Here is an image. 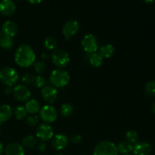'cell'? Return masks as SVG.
<instances>
[{
    "mask_svg": "<svg viewBox=\"0 0 155 155\" xmlns=\"http://www.w3.org/2000/svg\"><path fill=\"white\" fill-rule=\"evenodd\" d=\"M16 9L15 2L12 0H2L0 2V14L5 16L13 15Z\"/></svg>",
    "mask_w": 155,
    "mask_h": 155,
    "instance_id": "obj_15",
    "label": "cell"
},
{
    "mask_svg": "<svg viewBox=\"0 0 155 155\" xmlns=\"http://www.w3.org/2000/svg\"><path fill=\"white\" fill-rule=\"evenodd\" d=\"M142 1H143L145 3H147V4H150V3L153 2L154 0H142Z\"/></svg>",
    "mask_w": 155,
    "mask_h": 155,
    "instance_id": "obj_39",
    "label": "cell"
},
{
    "mask_svg": "<svg viewBox=\"0 0 155 155\" xmlns=\"http://www.w3.org/2000/svg\"><path fill=\"white\" fill-rule=\"evenodd\" d=\"M81 45L83 50L88 54L96 52L99 48L98 39L93 34L86 35L82 39Z\"/></svg>",
    "mask_w": 155,
    "mask_h": 155,
    "instance_id": "obj_6",
    "label": "cell"
},
{
    "mask_svg": "<svg viewBox=\"0 0 155 155\" xmlns=\"http://www.w3.org/2000/svg\"><path fill=\"white\" fill-rule=\"evenodd\" d=\"M12 107L8 104H2L0 105V124L6 122L12 116Z\"/></svg>",
    "mask_w": 155,
    "mask_h": 155,
    "instance_id": "obj_18",
    "label": "cell"
},
{
    "mask_svg": "<svg viewBox=\"0 0 155 155\" xmlns=\"http://www.w3.org/2000/svg\"><path fill=\"white\" fill-rule=\"evenodd\" d=\"M71 80L70 74L63 69H55L49 75L50 85L55 88H63Z\"/></svg>",
    "mask_w": 155,
    "mask_h": 155,
    "instance_id": "obj_2",
    "label": "cell"
},
{
    "mask_svg": "<svg viewBox=\"0 0 155 155\" xmlns=\"http://www.w3.org/2000/svg\"><path fill=\"white\" fill-rule=\"evenodd\" d=\"M71 142L74 145H78L83 142V137L79 134H75L71 137Z\"/></svg>",
    "mask_w": 155,
    "mask_h": 155,
    "instance_id": "obj_33",
    "label": "cell"
},
{
    "mask_svg": "<svg viewBox=\"0 0 155 155\" xmlns=\"http://www.w3.org/2000/svg\"><path fill=\"white\" fill-rule=\"evenodd\" d=\"M89 60L90 64L92 66L95 67V68H99L100 66L102 65L103 61H104V58L97 51L96 52L92 53V54H89Z\"/></svg>",
    "mask_w": 155,
    "mask_h": 155,
    "instance_id": "obj_22",
    "label": "cell"
},
{
    "mask_svg": "<svg viewBox=\"0 0 155 155\" xmlns=\"http://www.w3.org/2000/svg\"><path fill=\"white\" fill-rule=\"evenodd\" d=\"M13 38L6 35H1L0 36V47L5 50H11L14 47Z\"/></svg>",
    "mask_w": 155,
    "mask_h": 155,
    "instance_id": "obj_21",
    "label": "cell"
},
{
    "mask_svg": "<svg viewBox=\"0 0 155 155\" xmlns=\"http://www.w3.org/2000/svg\"><path fill=\"white\" fill-rule=\"evenodd\" d=\"M145 92L147 95L150 97L155 96V80H150L145 84Z\"/></svg>",
    "mask_w": 155,
    "mask_h": 155,
    "instance_id": "obj_27",
    "label": "cell"
},
{
    "mask_svg": "<svg viewBox=\"0 0 155 155\" xmlns=\"http://www.w3.org/2000/svg\"><path fill=\"white\" fill-rule=\"evenodd\" d=\"M133 144L130 143L128 141H122L117 145L118 153L121 154H130L131 151H133Z\"/></svg>",
    "mask_w": 155,
    "mask_h": 155,
    "instance_id": "obj_20",
    "label": "cell"
},
{
    "mask_svg": "<svg viewBox=\"0 0 155 155\" xmlns=\"http://www.w3.org/2000/svg\"><path fill=\"white\" fill-rule=\"evenodd\" d=\"M37 145V139L33 136H25L22 139V146L28 149L35 148Z\"/></svg>",
    "mask_w": 155,
    "mask_h": 155,
    "instance_id": "obj_23",
    "label": "cell"
},
{
    "mask_svg": "<svg viewBox=\"0 0 155 155\" xmlns=\"http://www.w3.org/2000/svg\"><path fill=\"white\" fill-rule=\"evenodd\" d=\"M1 125L2 124H0V134H1Z\"/></svg>",
    "mask_w": 155,
    "mask_h": 155,
    "instance_id": "obj_41",
    "label": "cell"
},
{
    "mask_svg": "<svg viewBox=\"0 0 155 155\" xmlns=\"http://www.w3.org/2000/svg\"><path fill=\"white\" fill-rule=\"evenodd\" d=\"M53 136H54V130L49 124L44 123L38 126L36 128V136L42 142H45L50 140L52 139Z\"/></svg>",
    "mask_w": 155,
    "mask_h": 155,
    "instance_id": "obj_8",
    "label": "cell"
},
{
    "mask_svg": "<svg viewBox=\"0 0 155 155\" xmlns=\"http://www.w3.org/2000/svg\"><path fill=\"white\" fill-rule=\"evenodd\" d=\"M33 66H34V70L39 75L44 74L45 72V71H46V64L43 61H36L34 63V64H33Z\"/></svg>",
    "mask_w": 155,
    "mask_h": 155,
    "instance_id": "obj_30",
    "label": "cell"
},
{
    "mask_svg": "<svg viewBox=\"0 0 155 155\" xmlns=\"http://www.w3.org/2000/svg\"><path fill=\"white\" fill-rule=\"evenodd\" d=\"M44 46L48 50H54L57 47V41L54 38L47 37L44 41Z\"/></svg>",
    "mask_w": 155,
    "mask_h": 155,
    "instance_id": "obj_29",
    "label": "cell"
},
{
    "mask_svg": "<svg viewBox=\"0 0 155 155\" xmlns=\"http://www.w3.org/2000/svg\"><path fill=\"white\" fill-rule=\"evenodd\" d=\"M73 106L69 103H64L60 107V114L63 117H68L73 113Z\"/></svg>",
    "mask_w": 155,
    "mask_h": 155,
    "instance_id": "obj_25",
    "label": "cell"
},
{
    "mask_svg": "<svg viewBox=\"0 0 155 155\" xmlns=\"http://www.w3.org/2000/svg\"><path fill=\"white\" fill-rule=\"evenodd\" d=\"M98 53L103 58H110L114 54L115 47L111 44H104L100 47Z\"/></svg>",
    "mask_w": 155,
    "mask_h": 155,
    "instance_id": "obj_17",
    "label": "cell"
},
{
    "mask_svg": "<svg viewBox=\"0 0 155 155\" xmlns=\"http://www.w3.org/2000/svg\"><path fill=\"white\" fill-rule=\"evenodd\" d=\"M39 117H37L36 115L33 114V115H30V116L27 117V124L30 127H34V126L37 125L38 123H39Z\"/></svg>",
    "mask_w": 155,
    "mask_h": 155,
    "instance_id": "obj_31",
    "label": "cell"
},
{
    "mask_svg": "<svg viewBox=\"0 0 155 155\" xmlns=\"http://www.w3.org/2000/svg\"><path fill=\"white\" fill-rule=\"evenodd\" d=\"M25 108L27 110V113L30 114H36V113L39 112L41 107L39 101L36 99H30L26 102Z\"/></svg>",
    "mask_w": 155,
    "mask_h": 155,
    "instance_id": "obj_19",
    "label": "cell"
},
{
    "mask_svg": "<svg viewBox=\"0 0 155 155\" xmlns=\"http://www.w3.org/2000/svg\"><path fill=\"white\" fill-rule=\"evenodd\" d=\"M117 145L110 141H101L95 146L93 155H118Z\"/></svg>",
    "mask_w": 155,
    "mask_h": 155,
    "instance_id": "obj_4",
    "label": "cell"
},
{
    "mask_svg": "<svg viewBox=\"0 0 155 155\" xmlns=\"http://www.w3.org/2000/svg\"><path fill=\"white\" fill-rule=\"evenodd\" d=\"M14 114H15V117L18 120H24V118H26V117L27 115V112L24 106L18 105L15 108Z\"/></svg>",
    "mask_w": 155,
    "mask_h": 155,
    "instance_id": "obj_24",
    "label": "cell"
},
{
    "mask_svg": "<svg viewBox=\"0 0 155 155\" xmlns=\"http://www.w3.org/2000/svg\"><path fill=\"white\" fill-rule=\"evenodd\" d=\"M0 36H1V33H0Z\"/></svg>",
    "mask_w": 155,
    "mask_h": 155,
    "instance_id": "obj_45",
    "label": "cell"
},
{
    "mask_svg": "<svg viewBox=\"0 0 155 155\" xmlns=\"http://www.w3.org/2000/svg\"><path fill=\"white\" fill-rule=\"evenodd\" d=\"M17 1H21V0H17Z\"/></svg>",
    "mask_w": 155,
    "mask_h": 155,
    "instance_id": "obj_44",
    "label": "cell"
},
{
    "mask_svg": "<svg viewBox=\"0 0 155 155\" xmlns=\"http://www.w3.org/2000/svg\"><path fill=\"white\" fill-rule=\"evenodd\" d=\"M41 58H42L43 61H46L49 58V55H48V53L43 52L42 54H41Z\"/></svg>",
    "mask_w": 155,
    "mask_h": 155,
    "instance_id": "obj_35",
    "label": "cell"
},
{
    "mask_svg": "<svg viewBox=\"0 0 155 155\" xmlns=\"http://www.w3.org/2000/svg\"><path fill=\"white\" fill-rule=\"evenodd\" d=\"M3 151H4V147H3L2 143L0 142V155H2V154L3 153Z\"/></svg>",
    "mask_w": 155,
    "mask_h": 155,
    "instance_id": "obj_38",
    "label": "cell"
},
{
    "mask_svg": "<svg viewBox=\"0 0 155 155\" xmlns=\"http://www.w3.org/2000/svg\"><path fill=\"white\" fill-rule=\"evenodd\" d=\"M6 155H24L25 151L24 147L18 143H11L5 149Z\"/></svg>",
    "mask_w": 155,
    "mask_h": 155,
    "instance_id": "obj_16",
    "label": "cell"
},
{
    "mask_svg": "<svg viewBox=\"0 0 155 155\" xmlns=\"http://www.w3.org/2000/svg\"><path fill=\"white\" fill-rule=\"evenodd\" d=\"M58 91L55 87L50 84H46L42 88L41 95L45 102L48 104H52L58 98Z\"/></svg>",
    "mask_w": 155,
    "mask_h": 155,
    "instance_id": "obj_10",
    "label": "cell"
},
{
    "mask_svg": "<svg viewBox=\"0 0 155 155\" xmlns=\"http://www.w3.org/2000/svg\"><path fill=\"white\" fill-rule=\"evenodd\" d=\"M56 155H64L63 154H57Z\"/></svg>",
    "mask_w": 155,
    "mask_h": 155,
    "instance_id": "obj_43",
    "label": "cell"
},
{
    "mask_svg": "<svg viewBox=\"0 0 155 155\" xmlns=\"http://www.w3.org/2000/svg\"><path fill=\"white\" fill-rule=\"evenodd\" d=\"M51 61L58 69H63L70 63V55L64 50L54 49L51 54Z\"/></svg>",
    "mask_w": 155,
    "mask_h": 155,
    "instance_id": "obj_5",
    "label": "cell"
},
{
    "mask_svg": "<svg viewBox=\"0 0 155 155\" xmlns=\"http://www.w3.org/2000/svg\"><path fill=\"white\" fill-rule=\"evenodd\" d=\"M122 155H133V154H122Z\"/></svg>",
    "mask_w": 155,
    "mask_h": 155,
    "instance_id": "obj_42",
    "label": "cell"
},
{
    "mask_svg": "<svg viewBox=\"0 0 155 155\" xmlns=\"http://www.w3.org/2000/svg\"><path fill=\"white\" fill-rule=\"evenodd\" d=\"M12 92H13V90H12V87H7L5 89V91H4L5 93L7 94V95H8V94L12 93Z\"/></svg>",
    "mask_w": 155,
    "mask_h": 155,
    "instance_id": "obj_37",
    "label": "cell"
},
{
    "mask_svg": "<svg viewBox=\"0 0 155 155\" xmlns=\"http://www.w3.org/2000/svg\"><path fill=\"white\" fill-rule=\"evenodd\" d=\"M126 139H127V141L130 142V143L135 144L138 142L139 134L135 130H129L126 133Z\"/></svg>",
    "mask_w": 155,
    "mask_h": 155,
    "instance_id": "obj_28",
    "label": "cell"
},
{
    "mask_svg": "<svg viewBox=\"0 0 155 155\" xmlns=\"http://www.w3.org/2000/svg\"><path fill=\"white\" fill-rule=\"evenodd\" d=\"M152 110H153V112L155 114V102L153 104V105H152Z\"/></svg>",
    "mask_w": 155,
    "mask_h": 155,
    "instance_id": "obj_40",
    "label": "cell"
},
{
    "mask_svg": "<svg viewBox=\"0 0 155 155\" xmlns=\"http://www.w3.org/2000/svg\"><path fill=\"white\" fill-rule=\"evenodd\" d=\"M33 76L31 74H29V73H27V74H24L21 78V81L24 83V85L25 86H28V85L32 84V82H33Z\"/></svg>",
    "mask_w": 155,
    "mask_h": 155,
    "instance_id": "obj_32",
    "label": "cell"
},
{
    "mask_svg": "<svg viewBox=\"0 0 155 155\" xmlns=\"http://www.w3.org/2000/svg\"><path fill=\"white\" fill-rule=\"evenodd\" d=\"M32 84L34 87L41 89L46 85V80L41 75L35 76V77H33Z\"/></svg>",
    "mask_w": 155,
    "mask_h": 155,
    "instance_id": "obj_26",
    "label": "cell"
},
{
    "mask_svg": "<svg viewBox=\"0 0 155 155\" xmlns=\"http://www.w3.org/2000/svg\"><path fill=\"white\" fill-rule=\"evenodd\" d=\"M47 148H48V147L45 142H41L39 145H37V150L39 153H42V154L45 153L47 151Z\"/></svg>",
    "mask_w": 155,
    "mask_h": 155,
    "instance_id": "obj_34",
    "label": "cell"
},
{
    "mask_svg": "<svg viewBox=\"0 0 155 155\" xmlns=\"http://www.w3.org/2000/svg\"><path fill=\"white\" fill-rule=\"evenodd\" d=\"M152 151L151 145L147 142H137L133 144V155H150Z\"/></svg>",
    "mask_w": 155,
    "mask_h": 155,
    "instance_id": "obj_12",
    "label": "cell"
},
{
    "mask_svg": "<svg viewBox=\"0 0 155 155\" xmlns=\"http://www.w3.org/2000/svg\"><path fill=\"white\" fill-rule=\"evenodd\" d=\"M18 32V26L13 21H7L2 26V33L6 36L13 38Z\"/></svg>",
    "mask_w": 155,
    "mask_h": 155,
    "instance_id": "obj_14",
    "label": "cell"
},
{
    "mask_svg": "<svg viewBox=\"0 0 155 155\" xmlns=\"http://www.w3.org/2000/svg\"><path fill=\"white\" fill-rule=\"evenodd\" d=\"M13 95L15 96V99L19 101H26L27 102L28 100H30L31 96V92L30 89L27 88L25 85H18L15 86L13 89Z\"/></svg>",
    "mask_w": 155,
    "mask_h": 155,
    "instance_id": "obj_11",
    "label": "cell"
},
{
    "mask_svg": "<svg viewBox=\"0 0 155 155\" xmlns=\"http://www.w3.org/2000/svg\"><path fill=\"white\" fill-rule=\"evenodd\" d=\"M36 54L28 44H22L17 48L15 54V61L21 68H29L34 64Z\"/></svg>",
    "mask_w": 155,
    "mask_h": 155,
    "instance_id": "obj_1",
    "label": "cell"
},
{
    "mask_svg": "<svg viewBox=\"0 0 155 155\" xmlns=\"http://www.w3.org/2000/svg\"><path fill=\"white\" fill-rule=\"evenodd\" d=\"M69 143V139L68 136L64 134H58L52 138L51 140V146L56 151H61L66 148Z\"/></svg>",
    "mask_w": 155,
    "mask_h": 155,
    "instance_id": "obj_13",
    "label": "cell"
},
{
    "mask_svg": "<svg viewBox=\"0 0 155 155\" xmlns=\"http://www.w3.org/2000/svg\"><path fill=\"white\" fill-rule=\"evenodd\" d=\"M39 117L45 124L54 122L58 117V111L54 107L47 104L42 107L39 110Z\"/></svg>",
    "mask_w": 155,
    "mask_h": 155,
    "instance_id": "obj_7",
    "label": "cell"
},
{
    "mask_svg": "<svg viewBox=\"0 0 155 155\" xmlns=\"http://www.w3.org/2000/svg\"><path fill=\"white\" fill-rule=\"evenodd\" d=\"M19 75L14 68L5 67L0 71V81L7 87H12L18 81Z\"/></svg>",
    "mask_w": 155,
    "mask_h": 155,
    "instance_id": "obj_3",
    "label": "cell"
},
{
    "mask_svg": "<svg viewBox=\"0 0 155 155\" xmlns=\"http://www.w3.org/2000/svg\"><path fill=\"white\" fill-rule=\"evenodd\" d=\"M79 29H80L79 23L75 20H70L64 24L62 27V33L65 39L69 40L78 33Z\"/></svg>",
    "mask_w": 155,
    "mask_h": 155,
    "instance_id": "obj_9",
    "label": "cell"
},
{
    "mask_svg": "<svg viewBox=\"0 0 155 155\" xmlns=\"http://www.w3.org/2000/svg\"><path fill=\"white\" fill-rule=\"evenodd\" d=\"M28 1L29 2H30L31 4L36 5V4H39V3H41L43 0H28Z\"/></svg>",
    "mask_w": 155,
    "mask_h": 155,
    "instance_id": "obj_36",
    "label": "cell"
}]
</instances>
